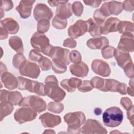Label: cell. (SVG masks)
<instances>
[{
    "mask_svg": "<svg viewBox=\"0 0 134 134\" xmlns=\"http://www.w3.org/2000/svg\"><path fill=\"white\" fill-rule=\"evenodd\" d=\"M19 70L21 75L32 79L38 78L40 73L39 66L36 63L29 62L27 60L21 63Z\"/></svg>",
    "mask_w": 134,
    "mask_h": 134,
    "instance_id": "9c48e42d",
    "label": "cell"
},
{
    "mask_svg": "<svg viewBox=\"0 0 134 134\" xmlns=\"http://www.w3.org/2000/svg\"><path fill=\"white\" fill-rule=\"evenodd\" d=\"M123 113L117 107L114 106L107 108L103 114V120L104 125L109 127L118 126L122 121Z\"/></svg>",
    "mask_w": 134,
    "mask_h": 134,
    "instance_id": "3957f363",
    "label": "cell"
},
{
    "mask_svg": "<svg viewBox=\"0 0 134 134\" xmlns=\"http://www.w3.org/2000/svg\"><path fill=\"white\" fill-rule=\"evenodd\" d=\"M115 48L113 47L107 46L102 50V54L104 58L107 59L112 58L114 55Z\"/></svg>",
    "mask_w": 134,
    "mask_h": 134,
    "instance_id": "f35d334b",
    "label": "cell"
},
{
    "mask_svg": "<svg viewBox=\"0 0 134 134\" xmlns=\"http://www.w3.org/2000/svg\"><path fill=\"white\" fill-rule=\"evenodd\" d=\"M133 24L129 21H120L118 27V31L121 34H133Z\"/></svg>",
    "mask_w": 134,
    "mask_h": 134,
    "instance_id": "f1b7e54d",
    "label": "cell"
},
{
    "mask_svg": "<svg viewBox=\"0 0 134 134\" xmlns=\"http://www.w3.org/2000/svg\"><path fill=\"white\" fill-rule=\"evenodd\" d=\"M3 11H4V10L2 9V8H1V18H2L3 17V16L5 15V14L4 13H3L4 12H3Z\"/></svg>",
    "mask_w": 134,
    "mask_h": 134,
    "instance_id": "6125c7cd",
    "label": "cell"
},
{
    "mask_svg": "<svg viewBox=\"0 0 134 134\" xmlns=\"http://www.w3.org/2000/svg\"><path fill=\"white\" fill-rule=\"evenodd\" d=\"M120 21V20L117 18L109 17L100 26L102 34L107 35L110 32L118 31V27Z\"/></svg>",
    "mask_w": 134,
    "mask_h": 134,
    "instance_id": "2e32d148",
    "label": "cell"
},
{
    "mask_svg": "<svg viewBox=\"0 0 134 134\" xmlns=\"http://www.w3.org/2000/svg\"><path fill=\"white\" fill-rule=\"evenodd\" d=\"M47 108L48 110L52 113L59 114L63 110L64 105L63 104L59 102H51L48 104Z\"/></svg>",
    "mask_w": 134,
    "mask_h": 134,
    "instance_id": "d6a6232c",
    "label": "cell"
},
{
    "mask_svg": "<svg viewBox=\"0 0 134 134\" xmlns=\"http://www.w3.org/2000/svg\"><path fill=\"white\" fill-rule=\"evenodd\" d=\"M38 63L42 71L49 70L52 67V61L49 59L44 56H42Z\"/></svg>",
    "mask_w": 134,
    "mask_h": 134,
    "instance_id": "d590c367",
    "label": "cell"
},
{
    "mask_svg": "<svg viewBox=\"0 0 134 134\" xmlns=\"http://www.w3.org/2000/svg\"><path fill=\"white\" fill-rule=\"evenodd\" d=\"M41 123L44 127H54L59 125L61 122L60 116L46 113L39 116Z\"/></svg>",
    "mask_w": 134,
    "mask_h": 134,
    "instance_id": "9a60e30c",
    "label": "cell"
},
{
    "mask_svg": "<svg viewBox=\"0 0 134 134\" xmlns=\"http://www.w3.org/2000/svg\"><path fill=\"white\" fill-rule=\"evenodd\" d=\"M88 31V24L86 20L82 19L77 20L70 26L68 30L69 36L72 39H76Z\"/></svg>",
    "mask_w": 134,
    "mask_h": 134,
    "instance_id": "8fae6325",
    "label": "cell"
},
{
    "mask_svg": "<svg viewBox=\"0 0 134 134\" xmlns=\"http://www.w3.org/2000/svg\"><path fill=\"white\" fill-rule=\"evenodd\" d=\"M99 9L106 17L111 15H118L123 10L122 3L115 1L105 2Z\"/></svg>",
    "mask_w": 134,
    "mask_h": 134,
    "instance_id": "ba28073f",
    "label": "cell"
},
{
    "mask_svg": "<svg viewBox=\"0 0 134 134\" xmlns=\"http://www.w3.org/2000/svg\"><path fill=\"white\" fill-rule=\"evenodd\" d=\"M30 43L34 49L42 53L50 44L48 38L44 34L38 31L32 36L30 39Z\"/></svg>",
    "mask_w": 134,
    "mask_h": 134,
    "instance_id": "52a82bcc",
    "label": "cell"
},
{
    "mask_svg": "<svg viewBox=\"0 0 134 134\" xmlns=\"http://www.w3.org/2000/svg\"><path fill=\"white\" fill-rule=\"evenodd\" d=\"M25 60H26V58L23 54V53H18L15 54L13 57V64L15 68L19 69L21 63H23Z\"/></svg>",
    "mask_w": 134,
    "mask_h": 134,
    "instance_id": "8d00e7d4",
    "label": "cell"
},
{
    "mask_svg": "<svg viewBox=\"0 0 134 134\" xmlns=\"http://www.w3.org/2000/svg\"><path fill=\"white\" fill-rule=\"evenodd\" d=\"M52 16V11L46 4L38 3L35 6L34 9V17L37 21L43 19L50 20Z\"/></svg>",
    "mask_w": 134,
    "mask_h": 134,
    "instance_id": "7c38bea8",
    "label": "cell"
},
{
    "mask_svg": "<svg viewBox=\"0 0 134 134\" xmlns=\"http://www.w3.org/2000/svg\"><path fill=\"white\" fill-rule=\"evenodd\" d=\"M69 50L60 47H53L50 44L43 53L50 57L52 60H57L63 62L65 65H69L70 63L69 60Z\"/></svg>",
    "mask_w": 134,
    "mask_h": 134,
    "instance_id": "277c9868",
    "label": "cell"
},
{
    "mask_svg": "<svg viewBox=\"0 0 134 134\" xmlns=\"http://www.w3.org/2000/svg\"><path fill=\"white\" fill-rule=\"evenodd\" d=\"M70 71L71 74L80 77H84L88 73V67L84 62L77 64H73L70 66Z\"/></svg>",
    "mask_w": 134,
    "mask_h": 134,
    "instance_id": "7402d4cb",
    "label": "cell"
},
{
    "mask_svg": "<svg viewBox=\"0 0 134 134\" xmlns=\"http://www.w3.org/2000/svg\"><path fill=\"white\" fill-rule=\"evenodd\" d=\"M42 55H41L40 53H39L38 51H37L35 49L31 50L29 54V58L30 60L38 62L42 57Z\"/></svg>",
    "mask_w": 134,
    "mask_h": 134,
    "instance_id": "f6af8a7d",
    "label": "cell"
},
{
    "mask_svg": "<svg viewBox=\"0 0 134 134\" xmlns=\"http://www.w3.org/2000/svg\"><path fill=\"white\" fill-rule=\"evenodd\" d=\"M19 106L30 107L37 113H40L46 110L47 104L41 97L35 95H30L23 98Z\"/></svg>",
    "mask_w": 134,
    "mask_h": 134,
    "instance_id": "5b68a950",
    "label": "cell"
},
{
    "mask_svg": "<svg viewBox=\"0 0 134 134\" xmlns=\"http://www.w3.org/2000/svg\"><path fill=\"white\" fill-rule=\"evenodd\" d=\"M102 113V110L100 108H95V110H94V113L95 115H99L101 114Z\"/></svg>",
    "mask_w": 134,
    "mask_h": 134,
    "instance_id": "680465c9",
    "label": "cell"
},
{
    "mask_svg": "<svg viewBox=\"0 0 134 134\" xmlns=\"http://www.w3.org/2000/svg\"><path fill=\"white\" fill-rule=\"evenodd\" d=\"M37 113L32 108L28 107H23L17 109L14 114L15 120L20 124L34 120Z\"/></svg>",
    "mask_w": 134,
    "mask_h": 134,
    "instance_id": "8992f818",
    "label": "cell"
},
{
    "mask_svg": "<svg viewBox=\"0 0 134 134\" xmlns=\"http://www.w3.org/2000/svg\"><path fill=\"white\" fill-rule=\"evenodd\" d=\"M108 44L109 40L105 37L91 38L86 42V45L91 49H103Z\"/></svg>",
    "mask_w": 134,
    "mask_h": 134,
    "instance_id": "603a6c76",
    "label": "cell"
},
{
    "mask_svg": "<svg viewBox=\"0 0 134 134\" xmlns=\"http://www.w3.org/2000/svg\"><path fill=\"white\" fill-rule=\"evenodd\" d=\"M63 46L69 48H74L76 46V41L72 38H67L64 40Z\"/></svg>",
    "mask_w": 134,
    "mask_h": 134,
    "instance_id": "f907efd6",
    "label": "cell"
},
{
    "mask_svg": "<svg viewBox=\"0 0 134 134\" xmlns=\"http://www.w3.org/2000/svg\"><path fill=\"white\" fill-rule=\"evenodd\" d=\"M114 56L115 58L117 64L122 69L126 65L132 62L129 52L120 50L117 48L115 49Z\"/></svg>",
    "mask_w": 134,
    "mask_h": 134,
    "instance_id": "44dd1931",
    "label": "cell"
},
{
    "mask_svg": "<svg viewBox=\"0 0 134 134\" xmlns=\"http://www.w3.org/2000/svg\"><path fill=\"white\" fill-rule=\"evenodd\" d=\"M35 2V1L31 0H23L19 2L16 10L19 13L21 18L26 19L31 15L32 5Z\"/></svg>",
    "mask_w": 134,
    "mask_h": 134,
    "instance_id": "ac0fdd59",
    "label": "cell"
},
{
    "mask_svg": "<svg viewBox=\"0 0 134 134\" xmlns=\"http://www.w3.org/2000/svg\"><path fill=\"white\" fill-rule=\"evenodd\" d=\"M63 118L68 126V132L70 133H80L81 127L86 120L85 116L82 111L69 113L64 116Z\"/></svg>",
    "mask_w": 134,
    "mask_h": 134,
    "instance_id": "7a4b0ae2",
    "label": "cell"
},
{
    "mask_svg": "<svg viewBox=\"0 0 134 134\" xmlns=\"http://www.w3.org/2000/svg\"><path fill=\"white\" fill-rule=\"evenodd\" d=\"M134 1H125L122 3L123 9L127 12H132L134 8Z\"/></svg>",
    "mask_w": 134,
    "mask_h": 134,
    "instance_id": "681fc988",
    "label": "cell"
},
{
    "mask_svg": "<svg viewBox=\"0 0 134 134\" xmlns=\"http://www.w3.org/2000/svg\"><path fill=\"white\" fill-rule=\"evenodd\" d=\"M120 104L127 110L130 109L133 106L131 100L128 97H122L120 99Z\"/></svg>",
    "mask_w": 134,
    "mask_h": 134,
    "instance_id": "bcb514c9",
    "label": "cell"
},
{
    "mask_svg": "<svg viewBox=\"0 0 134 134\" xmlns=\"http://www.w3.org/2000/svg\"><path fill=\"white\" fill-rule=\"evenodd\" d=\"M77 88L80 92L86 93L92 91L93 88V87L91 84V81L84 80L82 81L81 85L78 87Z\"/></svg>",
    "mask_w": 134,
    "mask_h": 134,
    "instance_id": "60d3db41",
    "label": "cell"
},
{
    "mask_svg": "<svg viewBox=\"0 0 134 134\" xmlns=\"http://www.w3.org/2000/svg\"><path fill=\"white\" fill-rule=\"evenodd\" d=\"M9 44L16 52L19 53H23V43L22 40L19 37L16 36L10 37L9 39Z\"/></svg>",
    "mask_w": 134,
    "mask_h": 134,
    "instance_id": "83f0119b",
    "label": "cell"
},
{
    "mask_svg": "<svg viewBox=\"0 0 134 134\" xmlns=\"http://www.w3.org/2000/svg\"><path fill=\"white\" fill-rule=\"evenodd\" d=\"M82 80L76 77L64 79L60 82L61 86L69 92H74L81 85Z\"/></svg>",
    "mask_w": 134,
    "mask_h": 134,
    "instance_id": "484cf974",
    "label": "cell"
},
{
    "mask_svg": "<svg viewBox=\"0 0 134 134\" xmlns=\"http://www.w3.org/2000/svg\"><path fill=\"white\" fill-rule=\"evenodd\" d=\"M91 68L94 73L104 77L109 76L111 73L108 64L102 60H94L92 62Z\"/></svg>",
    "mask_w": 134,
    "mask_h": 134,
    "instance_id": "4fadbf2b",
    "label": "cell"
},
{
    "mask_svg": "<svg viewBox=\"0 0 134 134\" xmlns=\"http://www.w3.org/2000/svg\"><path fill=\"white\" fill-rule=\"evenodd\" d=\"M1 26L4 27L8 32L13 35L16 34L19 29L18 23L12 18H6L1 21Z\"/></svg>",
    "mask_w": 134,
    "mask_h": 134,
    "instance_id": "d4e9b609",
    "label": "cell"
},
{
    "mask_svg": "<svg viewBox=\"0 0 134 134\" xmlns=\"http://www.w3.org/2000/svg\"><path fill=\"white\" fill-rule=\"evenodd\" d=\"M14 105L8 102H2L0 104V118L2 121L4 118L10 115L14 110Z\"/></svg>",
    "mask_w": 134,
    "mask_h": 134,
    "instance_id": "f546056e",
    "label": "cell"
},
{
    "mask_svg": "<svg viewBox=\"0 0 134 134\" xmlns=\"http://www.w3.org/2000/svg\"><path fill=\"white\" fill-rule=\"evenodd\" d=\"M72 13L71 4L66 2L62 3L57 6L55 16L63 19H66L72 15Z\"/></svg>",
    "mask_w": 134,
    "mask_h": 134,
    "instance_id": "cb8c5ba5",
    "label": "cell"
},
{
    "mask_svg": "<svg viewBox=\"0 0 134 134\" xmlns=\"http://www.w3.org/2000/svg\"><path fill=\"white\" fill-rule=\"evenodd\" d=\"M81 132L83 133H107V131L102 124L95 119H88L84 122L81 128Z\"/></svg>",
    "mask_w": 134,
    "mask_h": 134,
    "instance_id": "30bf717a",
    "label": "cell"
},
{
    "mask_svg": "<svg viewBox=\"0 0 134 134\" xmlns=\"http://www.w3.org/2000/svg\"><path fill=\"white\" fill-rule=\"evenodd\" d=\"M133 108L134 107L133 106L130 109L127 110V118L132 126L133 125Z\"/></svg>",
    "mask_w": 134,
    "mask_h": 134,
    "instance_id": "f5cc1de1",
    "label": "cell"
},
{
    "mask_svg": "<svg viewBox=\"0 0 134 134\" xmlns=\"http://www.w3.org/2000/svg\"><path fill=\"white\" fill-rule=\"evenodd\" d=\"M69 60L74 64H77L81 62L82 56L81 53L76 50H73L69 54Z\"/></svg>",
    "mask_w": 134,
    "mask_h": 134,
    "instance_id": "ab89813d",
    "label": "cell"
},
{
    "mask_svg": "<svg viewBox=\"0 0 134 134\" xmlns=\"http://www.w3.org/2000/svg\"><path fill=\"white\" fill-rule=\"evenodd\" d=\"M124 72L126 75L129 78H133L134 76L133 64V62L129 63L124 68Z\"/></svg>",
    "mask_w": 134,
    "mask_h": 134,
    "instance_id": "ee69618b",
    "label": "cell"
},
{
    "mask_svg": "<svg viewBox=\"0 0 134 134\" xmlns=\"http://www.w3.org/2000/svg\"><path fill=\"white\" fill-rule=\"evenodd\" d=\"M93 17H94V19L95 20V23L100 26L104 23L106 18L100 12L99 9H97L94 11Z\"/></svg>",
    "mask_w": 134,
    "mask_h": 134,
    "instance_id": "7bdbcfd3",
    "label": "cell"
},
{
    "mask_svg": "<svg viewBox=\"0 0 134 134\" xmlns=\"http://www.w3.org/2000/svg\"><path fill=\"white\" fill-rule=\"evenodd\" d=\"M129 85L131 87H133V79L131 78V79L129 81Z\"/></svg>",
    "mask_w": 134,
    "mask_h": 134,
    "instance_id": "94428289",
    "label": "cell"
},
{
    "mask_svg": "<svg viewBox=\"0 0 134 134\" xmlns=\"http://www.w3.org/2000/svg\"><path fill=\"white\" fill-rule=\"evenodd\" d=\"M118 49L126 52L133 51V35L122 34L118 44Z\"/></svg>",
    "mask_w": 134,
    "mask_h": 134,
    "instance_id": "e0dca14e",
    "label": "cell"
},
{
    "mask_svg": "<svg viewBox=\"0 0 134 134\" xmlns=\"http://www.w3.org/2000/svg\"><path fill=\"white\" fill-rule=\"evenodd\" d=\"M13 7L14 5L12 1L2 0L1 2V8H2L4 11H9L11 10Z\"/></svg>",
    "mask_w": 134,
    "mask_h": 134,
    "instance_id": "7dc6e473",
    "label": "cell"
},
{
    "mask_svg": "<svg viewBox=\"0 0 134 134\" xmlns=\"http://www.w3.org/2000/svg\"><path fill=\"white\" fill-rule=\"evenodd\" d=\"M8 36V32L2 26L0 27V39L1 40L6 39L7 38Z\"/></svg>",
    "mask_w": 134,
    "mask_h": 134,
    "instance_id": "db71d44e",
    "label": "cell"
},
{
    "mask_svg": "<svg viewBox=\"0 0 134 134\" xmlns=\"http://www.w3.org/2000/svg\"><path fill=\"white\" fill-rule=\"evenodd\" d=\"M106 79H104L98 76L93 77L91 80V83L93 88L98 89L99 91L106 92L105 84Z\"/></svg>",
    "mask_w": 134,
    "mask_h": 134,
    "instance_id": "4dcf8cb0",
    "label": "cell"
},
{
    "mask_svg": "<svg viewBox=\"0 0 134 134\" xmlns=\"http://www.w3.org/2000/svg\"><path fill=\"white\" fill-rule=\"evenodd\" d=\"M84 7L79 1L74 2L72 5V12L77 17H80L83 12Z\"/></svg>",
    "mask_w": 134,
    "mask_h": 134,
    "instance_id": "74e56055",
    "label": "cell"
},
{
    "mask_svg": "<svg viewBox=\"0 0 134 134\" xmlns=\"http://www.w3.org/2000/svg\"><path fill=\"white\" fill-rule=\"evenodd\" d=\"M7 71V69L5 65L1 61V75L3 74L4 72Z\"/></svg>",
    "mask_w": 134,
    "mask_h": 134,
    "instance_id": "6f0895ef",
    "label": "cell"
},
{
    "mask_svg": "<svg viewBox=\"0 0 134 134\" xmlns=\"http://www.w3.org/2000/svg\"><path fill=\"white\" fill-rule=\"evenodd\" d=\"M83 2L86 5H89L94 8L98 7L102 3L101 1H84Z\"/></svg>",
    "mask_w": 134,
    "mask_h": 134,
    "instance_id": "816d5d0a",
    "label": "cell"
},
{
    "mask_svg": "<svg viewBox=\"0 0 134 134\" xmlns=\"http://www.w3.org/2000/svg\"><path fill=\"white\" fill-rule=\"evenodd\" d=\"M127 93L130 95L131 96L133 97V93H134V91H133V87H127Z\"/></svg>",
    "mask_w": 134,
    "mask_h": 134,
    "instance_id": "9f6ffc18",
    "label": "cell"
},
{
    "mask_svg": "<svg viewBox=\"0 0 134 134\" xmlns=\"http://www.w3.org/2000/svg\"><path fill=\"white\" fill-rule=\"evenodd\" d=\"M18 81V89L20 90H27L31 93H36L39 82L35 81L18 76L17 77Z\"/></svg>",
    "mask_w": 134,
    "mask_h": 134,
    "instance_id": "d6986e66",
    "label": "cell"
},
{
    "mask_svg": "<svg viewBox=\"0 0 134 134\" xmlns=\"http://www.w3.org/2000/svg\"><path fill=\"white\" fill-rule=\"evenodd\" d=\"M88 24V32L93 37H99L102 35L101 26L95 23L92 18L86 20Z\"/></svg>",
    "mask_w": 134,
    "mask_h": 134,
    "instance_id": "4316f807",
    "label": "cell"
},
{
    "mask_svg": "<svg viewBox=\"0 0 134 134\" xmlns=\"http://www.w3.org/2000/svg\"><path fill=\"white\" fill-rule=\"evenodd\" d=\"M1 80L4 86L8 90H14L18 86V79L13 74L7 71L1 75Z\"/></svg>",
    "mask_w": 134,
    "mask_h": 134,
    "instance_id": "ffe728a7",
    "label": "cell"
},
{
    "mask_svg": "<svg viewBox=\"0 0 134 134\" xmlns=\"http://www.w3.org/2000/svg\"><path fill=\"white\" fill-rule=\"evenodd\" d=\"M45 94L54 102L62 101L66 95L65 92L58 86L57 77L53 75H49L44 80Z\"/></svg>",
    "mask_w": 134,
    "mask_h": 134,
    "instance_id": "6da1fadb",
    "label": "cell"
},
{
    "mask_svg": "<svg viewBox=\"0 0 134 134\" xmlns=\"http://www.w3.org/2000/svg\"><path fill=\"white\" fill-rule=\"evenodd\" d=\"M52 69L55 73L61 74L66 71L67 67L63 62L57 60H52Z\"/></svg>",
    "mask_w": 134,
    "mask_h": 134,
    "instance_id": "1f68e13d",
    "label": "cell"
},
{
    "mask_svg": "<svg viewBox=\"0 0 134 134\" xmlns=\"http://www.w3.org/2000/svg\"><path fill=\"white\" fill-rule=\"evenodd\" d=\"M119 81L114 79H106V91L116 92V87Z\"/></svg>",
    "mask_w": 134,
    "mask_h": 134,
    "instance_id": "b9f144b4",
    "label": "cell"
},
{
    "mask_svg": "<svg viewBox=\"0 0 134 134\" xmlns=\"http://www.w3.org/2000/svg\"><path fill=\"white\" fill-rule=\"evenodd\" d=\"M0 92L1 102H8L14 105H17L23 98L21 93L17 91L10 92L5 90H1Z\"/></svg>",
    "mask_w": 134,
    "mask_h": 134,
    "instance_id": "5bb4252c",
    "label": "cell"
},
{
    "mask_svg": "<svg viewBox=\"0 0 134 134\" xmlns=\"http://www.w3.org/2000/svg\"><path fill=\"white\" fill-rule=\"evenodd\" d=\"M66 2H68V1H48V3L52 7L58 6L60 4Z\"/></svg>",
    "mask_w": 134,
    "mask_h": 134,
    "instance_id": "11a10c76",
    "label": "cell"
},
{
    "mask_svg": "<svg viewBox=\"0 0 134 134\" xmlns=\"http://www.w3.org/2000/svg\"><path fill=\"white\" fill-rule=\"evenodd\" d=\"M55 133V131H53L52 129H47L46 130H45L44 132H43V133Z\"/></svg>",
    "mask_w": 134,
    "mask_h": 134,
    "instance_id": "91938a15",
    "label": "cell"
},
{
    "mask_svg": "<svg viewBox=\"0 0 134 134\" xmlns=\"http://www.w3.org/2000/svg\"><path fill=\"white\" fill-rule=\"evenodd\" d=\"M68 24L66 19H63L57 16H55L52 19V26L58 29H63L66 28Z\"/></svg>",
    "mask_w": 134,
    "mask_h": 134,
    "instance_id": "836d02e7",
    "label": "cell"
},
{
    "mask_svg": "<svg viewBox=\"0 0 134 134\" xmlns=\"http://www.w3.org/2000/svg\"><path fill=\"white\" fill-rule=\"evenodd\" d=\"M50 26L49 20L45 19H41L37 23V31L40 33H44L48 31Z\"/></svg>",
    "mask_w": 134,
    "mask_h": 134,
    "instance_id": "e575fe53",
    "label": "cell"
},
{
    "mask_svg": "<svg viewBox=\"0 0 134 134\" xmlns=\"http://www.w3.org/2000/svg\"><path fill=\"white\" fill-rule=\"evenodd\" d=\"M127 85L124 83L118 82L116 87V92H117L121 95L127 94Z\"/></svg>",
    "mask_w": 134,
    "mask_h": 134,
    "instance_id": "c3c4849f",
    "label": "cell"
}]
</instances>
